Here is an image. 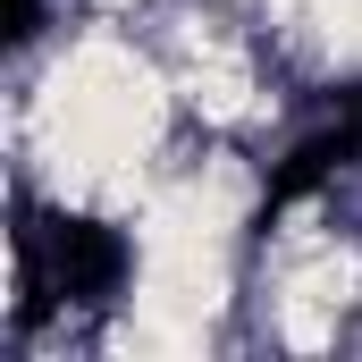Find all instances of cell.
<instances>
[{
	"label": "cell",
	"instance_id": "6da1fadb",
	"mask_svg": "<svg viewBox=\"0 0 362 362\" xmlns=\"http://www.w3.org/2000/svg\"><path fill=\"white\" fill-rule=\"evenodd\" d=\"M127 270H135V245H127L110 219L17 202V312H8V329L25 337V329H42L59 303L110 312L118 286H127Z\"/></svg>",
	"mask_w": 362,
	"mask_h": 362
},
{
	"label": "cell",
	"instance_id": "7a4b0ae2",
	"mask_svg": "<svg viewBox=\"0 0 362 362\" xmlns=\"http://www.w3.org/2000/svg\"><path fill=\"white\" fill-rule=\"evenodd\" d=\"M354 160H362V93H337V118L312 127V135L270 169V185H262V228H270L286 202H303V194H320L329 177H346Z\"/></svg>",
	"mask_w": 362,
	"mask_h": 362
},
{
	"label": "cell",
	"instance_id": "3957f363",
	"mask_svg": "<svg viewBox=\"0 0 362 362\" xmlns=\"http://www.w3.org/2000/svg\"><path fill=\"white\" fill-rule=\"evenodd\" d=\"M42 34V0H8V42H34Z\"/></svg>",
	"mask_w": 362,
	"mask_h": 362
}]
</instances>
